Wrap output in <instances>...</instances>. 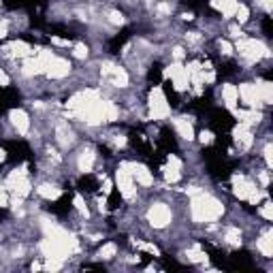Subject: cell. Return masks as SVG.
I'll return each instance as SVG.
<instances>
[{"label":"cell","mask_w":273,"mask_h":273,"mask_svg":"<svg viewBox=\"0 0 273 273\" xmlns=\"http://www.w3.org/2000/svg\"><path fill=\"white\" fill-rule=\"evenodd\" d=\"M224 213V205L220 203L215 197L211 195H205V192H197L192 195V201H190V215L195 222H215L222 218Z\"/></svg>","instance_id":"cell-1"},{"label":"cell","mask_w":273,"mask_h":273,"mask_svg":"<svg viewBox=\"0 0 273 273\" xmlns=\"http://www.w3.org/2000/svg\"><path fill=\"white\" fill-rule=\"evenodd\" d=\"M233 192L239 201H248L250 205H258L261 203V199L265 197V192L258 190L254 186V182H250V179L246 175H241V173L233 175Z\"/></svg>","instance_id":"cell-2"},{"label":"cell","mask_w":273,"mask_h":273,"mask_svg":"<svg viewBox=\"0 0 273 273\" xmlns=\"http://www.w3.org/2000/svg\"><path fill=\"white\" fill-rule=\"evenodd\" d=\"M237 52H239V56L246 62H258L261 58H269L271 52H269V47L267 45H263L261 41H256V39H239V43H237Z\"/></svg>","instance_id":"cell-3"},{"label":"cell","mask_w":273,"mask_h":273,"mask_svg":"<svg viewBox=\"0 0 273 273\" xmlns=\"http://www.w3.org/2000/svg\"><path fill=\"white\" fill-rule=\"evenodd\" d=\"M4 188L13 190L17 197H28L32 190V184H30V177H28V171H26V164L19 169H13L9 175H6V182H4Z\"/></svg>","instance_id":"cell-4"},{"label":"cell","mask_w":273,"mask_h":273,"mask_svg":"<svg viewBox=\"0 0 273 273\" xmlns=\"http://www.w3.org/2000/svg\"><path fill=\"white\" fill-rule=\"evenodd\" d=\"M149 118L152 120H167L171 116V107L167 103V96H164L162 88H156L149 92Z\"/></svg>","instance_id":"cell-5"},{"label":"cell","mask_w":273,"mask_h":273,"mask_svg":"<svg viewBox=\"0 0 273 273\" xmlns=\"http://www.w3.org/2000/svg\"><path fill=\"white\" fill-rule=\"evenodd\" d=\"M116 186H118V190H120V195L124 197V199H135L136 195V188H135V179L131 175V171H128L126 167V162L124 164H120L118 171H116Z\"/></svg>","instance_id":"cell-6"},{"label":"cell","mask_w":273,"mask_h":273,"mask_svg":"<svg viewBox=\"0 0 273 273\" xmlns=\"http://www.w3.org/2000/svg\"><path fill=\"white\" fill-rule=\"evenodd\" d=\"M164 77L171 79L175 85V90H188L190 88V77H188V70H186V67L182 62H173L169 64L167 68H164Z\"/></svg>","instance_id":"cell-7"},{"label":"cell","mask_w":273,"mask_h":273,"mask_svg":"<svg viewBox=\"0 0 273 273\" xmlns=\"http://www.w3.org/2000/svg\"><path fill=\"white\" fill-rule=\"evenodd\" d=\"M147 220L149 224H152L154 228H164L171 224V220H173V213H171V209L164 203H156L149 207L147 211Z\"/></svg>","instance_id":"cell-8"},{"label":"cell","mask_w":273,"mask_h":273,"mask_svg":"<svg viewBox=\"0 0 273 273\" xmlns=\"http://www.w3.org/2000/svg\"><path fill=\"white\" fill-rule=\"evenodd\" d=\"M237 94H239L241 103L248 107V109H258L263 105L261 100V92H258V85L256 83H241L237 88Z\"/></svg>","instance_id":"cell-9"},{"label":"cell","mask_w":273,"mask_h":273,"mask_svg":"<svg viewBox=\"0 0 273 273\" xmlns=\"http://www.w3.org/2000/svg\"><path fill=\"white\" fill-rule=\"evenodd\" d=\"M126 167H128V171H131L135 184L145 186V188L154 184V175H152V171H149L145 164H141V162H126Z\"/></svg>","instance_id":"cell-10"},{"label":"cell","mask_w":273,"mask_h":273,"mask_svg":"<svg viewBox=\"0 0 273 273\" xmlns=\"http://www.w3.org/2000/svg\"><path fill=\"white\" fill-rule=\"evenodd\" d=\"M103 75L109 79L113 85H118V88H126L128 81H131L126 70L120 68V67H116V64H103Z\"/></svg>","instance_id":"cell-11"},{"label":"cell","mask_w":273,"mask_h":273,"mask_svg":"<svg viewBox=\"0 0 273 273\" xmlns=\"http://www.w3.org/2000/svg\"><path fill=\"white\" fill-rule=\"evenodd\" d=\"M233 139H235V143H237V147L246 152V149H250V147H252V143H254L252 128L239 122V124L235 126V131H233Z\"/></svg>","instance_id":"cell-12"},{"label":"cell","mask_w":273,"mask_h":273,"mask_svg":"<svg viewBox=\"0 0 273 273\" xmlns=\"http://www.w3.org/2000/svg\"><path fill=\"white\" fill-rule=\"evenodd\" d=\"M70 73V62L68 60H64V58H56L49 62V67H47V70H45V75L49 77V79H64Z\"/></svg>","instance_id":"cell-13"},{"label":"cell","mask_w":273,"mask_h":273,"mask_svg":"<svg viewBox=\"0 0 273 273\" xmlns=\"http://www.w3.org/2000/svg\"><path fill=\"white\" fill-rule=\"evenodd\" d=\"M9 120L19 135H28V131H30V118H28V113L24 109H11Z\"/></svg>","instance_id":"cell-14"},{"label":"cell","mask_w":273,"mask_h":273,"mask_svg":"<svg viewBox=\"0 0 273 273\" xmlns=\"http://www.w3.org/2000/svg\"><path fill=\"white\" fill-rule=\"evenodd\" d=\"M235 118L241 122V124H246L250 128H254L261 124V120H263V113L258 111V109H235Z\"/></svg>","instance_id":"cell-15"},{"label":"cell","mask_w":273,"mask_h":273,"mask_svg":"<svg viewBox=\"0 0 273 273\" xmlns=\"http://www.w3.org/2000/svg\"><path fill=\"white\" fill-rule=\"evenodd\" d=\"M179 177H182V160L171 154L167 160V167H164V179H167L169 184H175Z\"/></svg>","instance_id":"cell-16"},{"label":"cell","mask_w":273,"mask_h":273,"mask_svg":"<svg viewBox=\"0 0 273 273\" xmlns=\"http://www.w3.org/2000/svg\"><path fill=\"white\" fill-rule=\"evenodd\" d=\"M222 103L228 111H235L239 105V94H237V85L233 83H224L222 85Z\"/></svg>","instance_id":"cell-17"},{"label":"cell","mask_w":273,"mask_h":273,"mask_svg":"<svg viewBox=\"0 0 273 273\" xmlns=\"http://www.w3.org/2000/svg\"><path fill=\"white\" fill-rule=\"evenodd\" d=\"M94 160H96V154H94V149L85 147L83 152L79 154V158H77V169L81 171V173H90V171L94 169Z\"/></svg>","instance_id":"cell-18"},{"label":"cell","mask_w":273,"mask_h":273,"mask_svg":"<svg viewBox=\"0 0 273 273\" xmlns=\"http://www.w3.org/2000/svg\"><path fill=\"white\" fill-rule=\"evenodd\" d=\"M21 73L26 77H34V75L45 73V67L39 62L37 56H28V58H24V64H21Z\"/></svg>","instance_id":"cell-19"},{"label":"cell","mask_w":273,"mask_h":273,"mask_svg":"<svg viewBox=\"0 0 273 273\" xmlns=\"http://www.w3.org/2000/svg\"><path fill=\"white\" fill-rule=\"evenodd\" d=\"M4 52L9 56H15V58H28V56H32V47L24 41H13L11 45L4 47Z\"/></svg>","instance_id":"cell-20"},{"label":"cell","mask_w":273,"mask_h":273,"mask_svg":"<svg viewBox=\"0 0 273 273\" xmlns=\"http://www.w3.org/2000/svg\"><path fill=\"white\" fill-rule=\"evenodd\" d=\"M173 126H175L177 135L182 136L184 141H192V139H195V128H192V124L186 118H175L173 120Z\"/></svg>","instance_id":"cell-21"},{"label":"cell","mask_w":273,"mask_h":273,"mask_svg":"<svg viewBox=\"0 0 273 273\" xmlns=\"http://www.w3.org/2000/svg\"><path fill=\"white\" fill-rule=\"evenodd\" d=\"M237 0H211V6L215 11H220L224 17H233L237 11Z\"/></svg>","instance_id":"cell-22"},{"label":"cell","mask_w":273,"mask_h":273,"mask_svg":"<svg viewBox=\"0 0 273 273\" xmlns=\"http://www.w3.org/2000/svg\"><path fill=\"white\" fill-rule=\"evenodd\" d=\"M256 248L261 250V254H263L265 258H271V256H273V233H271V231L263 233L261 239L256 241Z\"/></svg>","instance_id":"cell-23"},{"label":"cell","mask_w":273,"mask_h":273,"mask_svg":"<svg viewBox=\"0 0 273 273\" xmlns=\"http://www.w3.org/2000/svg\"><path fill=\"white\" fill-rule=\"evenodd\" d=\"M37 192H39V197H43V199L56 201V199H60L62 188H58V186H49V184H41L37 188Z\"/></svg>","instance_id":"cell-24"},{"label":"cell","mask_w":273,"mask_h":273,"mask_svg":"<svg viewBox=\"0 0 273 273\" xmlns=\"http://www.w3.org/2000/svg\"><path fill=\"white\" fill-rule=\"evenodd\" d=\"M224 241L228 243L231 248H239L241 246V231L237 226H228L226 228V233H224Z\"/></svg>","instance_id":"cell-25"},{"label":"cell","mask_w":273,"mask_h":273,"mask_svg":"<svg viewBox=\"0 0 273 273\" xmlns=\"http://www.w3.org/2000/svg\"><path fill=\"white\" fill-rule=\"evenodd\" d=\"M258 92H261V100L263 105H271L273 103V83L271 81H258Z\"/></svg>","instance_id":"cell-26"},{"label":"cell","mask_w":273,"mask_h":273,"mask_svg":"<svg viewBox=\"0 0 273 273\" xmlns=\"http://www.w3.org/2000/svg\"><path fill=\"white\" fill-rule=\"evenodd\" d=\"M116 254H118V246H116V243H105V246L98 250V258H100V261H111Z\"/></svg>","instance_id":"cell-27"},{"label":"cell","mask_w":273,"mask_h":273,"mask_svg":"<svg viewBox=\"0 0 273 273\" xmlns=\"http://www.w3.org/2000/svg\"><path fill=\"white\" fill-rule=\"evenodd\" d=\"M186 256H188L190 263H207V254H205L201 248H192V250H188V252H186Z\"/></svg>","instance_id":"cell-28"},{"label":"cell","mask_w":273,"mask_h":273,"mask_svg":"<svg viewBox=\"0 0 273 273\" xmlns=\"http://www.w3.org/2000/svg\"><path fill=\"white\" fill-rule=\"evenodd\" d=\"M58 141H60V145H70V141H73V133L67 131V126H60L58 128Z\"/></svg>","instance_id":"cell-29"},{"label":"cell","mask_w":273,"mask_h":273,"mask_svg":"<svg viewBox=\"0 0 273 273\" xmlns=\"http://www.w3.org/2000/svg\"><path fill=\"white\" fill-rule=\"evenodd\" d=\"M233 17H237V21H239V24H246V21L250 19V9H248L246 4H237V11H235Z\"/></svg>","instance_id":"cell-30"},{"label":"cell","mask_w":273,"mask_h":273,"mask_svg":"<svg viewBox=\"0 0 273 273\" xmlns=\"http://www.w3.org/2000/svg\"><path fill=\"white\" fill-rule=\"evenodd\" d=\"M88 45H85V43H75V45H73V56H75V58L77 60H85V58H88Z\"/></svg>","instance_id":"cell-31"},{"label":"cell","mask_w":273,"mask_h":273,"mask_svg":"<svg viewBox=\"0 0 273 273\" xmlns=\"http://www.w3.org/2000/svg\"><path fill=\"white\" fill-rule=\"evenodd\" d=\"M135 246L139 250H145V252H149L152 256H160V250H158L154 243H147V241H135Z\"/></svg>","instance_id":"cell-32"},{"label":"cell","mask_w":273,"mask_h":273,"mask_svg":"<svg viewBox=\"0 0 273 273\" xmlns=\"http://www.w3.org/2000/svg\"><path fill=\"white\" fill-rule=\"evenodd\" d=\"M73 203H75V207H77V211L81 213V215H85V218H88V215H90V211H88V205L83 203L81 195H75V201H73Z\"/></svg>","instance_id":"cell-33"},{"label":"cell","mask_w":273,"mask_h":273,"mask_svg":"<svg viewBox=\"0 0 273 273\" xmlns=\"http://www.w3.org/2000/svg\"><path fill=\"white\" fill-rule=\"evenodd\" d=\"M261 215L265 220H273V203L271 201H265V205L261 207Z\"/></svg>","instance_id":"cell-34"},{"label":"cell","mask_w":273,"mask_h":273,"mask_svg":"<svg viewBox=\"0 0 273 273\" xmlns=\"http://www.w3.org/2000/svg\"><path fill=\"white\" fill-rule=\"evenodd\" d=\"M199 139H201V143H203V145H211V143L215 141V136H213L211 131H203V133L199 135Z\"/></svg>","instance_id":"cell-35"},{"label":"cell","mask_w":273,"mask_h":273,"mask_svg":"<svg viewBox=\"0 0 273 273\" xmlns=\"http://www.w3.org/2000/svg\"><path fill=\"white\" fill-rule=\"evenodd\" d=\"M109 21H111V24H116V26H122V24H124V15H122L120 11H111L109 13Z\"/></svg>","instance_id":"cell-36"},{"label":"cell","mask_w":273,"mask_h":273,"mask_svg":"<svg viewBox=\"0 0 273 273\" xmlns=\"http://www.w3.org/2000/svg\"><path fill=\"white\" fill-rule=\"evenodd\" d=\"M271 152H273V145H271V143H267V145H265V160H267V167H273V156H271Z\"/></svg>","instance_id":"cell-37"},{"label":"cell","mask_w":273,"mask_h":273,"mask_svg":"<svg viewBox=\"0 0 273 273\" xmlns=\"http://www.w3.org/2000/svg\"><path fill=\"white\" fill-rule=\"evenodd\" d=\"M220 52L224 54V56H231L233 54V45L228 41H220Z\"/></svg>","instance_id":"cell-38"},{"label":"cell","mask_w":273,"mask_h":273,"mask_svg":"<svg viewBox=\"0 0 273 273\" xmlns=\"http://www.w3.org/2000/svg\"><path fill=\"white\" fill-rule=\"evenodd\" d=\"M0 207H9V195H6V188L0 186Z\"/></svg>","instance_id":"cell-39"},{"label":"cell","mask_w":273,"mask_h":273,"mask_svg":"<svg viewBox=\"0 0 273 273\" xmlns=\"http://www.w3.org/2000/svg\"><path fill=\"white\" fill-rule=\"evenodd\" d=\"M156 13H158V15H167V13H171V4H167V2H164V4H158V6H156Z\"/></svg>","instance_id":"cell-40"},{"label":"cell","mask_w":273,"mask_h":273,"mask_svg":"<svg viewBox=\"0 0 273 273\" xmlns=\"http://www.w3.org/2000/svg\"><path fill=\"white\" fill-rule=\"evenodd\" d=\"M52 43H54V45H60V47H68L70 45V41L60 39V37H52Z\"/></svg>","instance_id":"cell-41"},{"label":"cell","mask_w":273,"mask_h":273,"mask_svg":"<svg viewBox=\"0 0 273 273\" xmlns=\"http://www.w3.org/2000/svg\"><path fill=\"white\" fill-rule=\"evenodd\" d=\"M11 83V79H9V75H6L4 73V70L2 68H0V85H2V88H6V85H9Z\"/></svg>","instance_id":"cell-42"},{"label":"cell","mask_w":273,"mask_h":273,"mask_svg":"<svg viewBox=\"0 0 273 273\" xmlns=\"http://www.w3.org/2000/svg\"><path fill=\"white\" fill-rule=\"evenodd\" d=\"M173 58H175V62L184 60V49H182V47H175V49H173Z\"/></svg>","instance_id":"cell-43"},{"label":"cell","mask_w":273,"mask_h":273,"mask_svg":"<svg viewBox=\"0 0 273 273\" xmlns=\"http://www.w3.org/2000/svg\"><path fill=\"white\" fill-rule=\"evenodd\" d=\"M261 184H263V188H267V186H269V173H267V171H263V173H261Z\"/></svg>","instance_id":"cell-44"},{"label":"cell","mask_w":273,"mask_h":273,"mask_svg":"<svg viewBox=\"0 0 273 273\" xmlns=\"http://www.w3.org/2000/svg\"><path fill=\"white\" fill-rule=\"evenodd\" d=\"M186 39H188L190 43H199L201 37H199V32H190V34H186Z\"/></svg>","instance_id":"cell-45"},{"label":"cell","mask_w":273,"mask_h":273,"mask_svg":"<svg viewBox=\"0 0 273 273\" xmlns=\"http://www.w3.org/2000/svg\"><path fill=\"white\" fill-rule=\"evenodd\" d=\"M231 34H233L235 39H241V37H243L241 30H239V26H231Z\"/></svg>","instance_id":"cell-46"},{"label":"cell","mask_w":273,"mask_h":273,"mask_svg":"<svg viewBox=\"0 0 273 273\" xmlns=\"http://www.w3.org/2000/svg\"><path fill=\"white\" fill-rule=\"evenodd\" d=\"M258 4H261V6H263V9L267 11V13L271 11V0H258Z\"/></svg>","instance_id":"cell-47"},{"label":"cell","mask_w":273,"mask_h":273,"mask_svg":"<svg viewBox=\"0 0 273 273\" xmlns=\"http://www.w3.org/2000/svg\"><path fill=\"white\" fill-rule=\"evenodd\" d=\"M4 37H6V26L0 24V39H4Z\"/></svg>","instance_id":"cell-48"},{"label":"cell","mask_w":273,"mask_h":273,"mask_svg":"<svg viewBox=\"0 0 273 273\" xmlns=\"http://www.w3.org/2000/svg\"><path fill=\"white\" fill-rule=\"evenodd\" d=\"M2 160H6V152H4L2 147H0V162H2Z\"/></svg>","instance_id":"cell-49"}]
</instances>
